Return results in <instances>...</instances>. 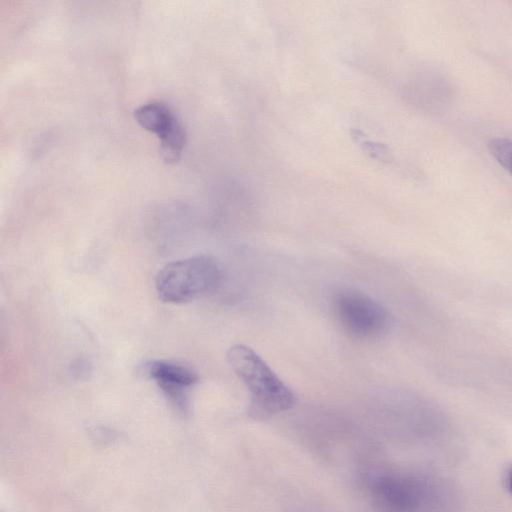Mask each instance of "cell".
I'll use <instances>...</instances> for the list:
<instances>
[{"label": "cell", "mask_w": 512, "mask_h": 512, "mask_svg": "<svg viewBox=\"0 0 512 512\" xmlns=\"http://www.w3.org/2000/svg\"><path fill=\"white\" fill-rule=\"evenodd\" d=\"M139 373L143 377L153 380L178 411L187 412V391L199 380L196 372L169 361L150 360L140 367Z\"/></svg>", "instance_id": "cell-5"}, {"label": "cell", "mask_w": 512, "mask_h": 512, "mask_svg": "<svg viewBox=\"0 0 512 512\" xmlns=\"http://www.w3.org/2000/svg\"><path fill=\"white\" fill-rule=\"evenodd\" d=\"M220 278L218 262L211 256L198 255L162 267L156 275L155 288L163 302L184 304L212 291Z\"/></svg>", "instance_id": "cell-2"}, {"label": "cell", "mask_w": 512, "mask_h": 512, "mask_svg": "<svg viewBox=\"0 0 512 512\" xmlns=\"http://www.w3.org/2000/svg\"><path fill=\"white\" fill-rule=\"evenodd\" d=\"M379 512H412L418 505V492L410 481L385 476L378 478L371 490Z\"/></svg>", "instance_id": "cell-6"}, {"label": "cell", "mask_w": 512, "mask_h": 512, "mask_svg": "<svg viewBox=\"0 0 512 512\" xmlns=\"http://www.w3.org/2000/svg\"><path fill=\"white\" fill-rule=\"evenodd\" d=\"M333 311L341 327L361 339L381 336L390 324L387 310L370 296L357 291L336 294Z\"/></svg>", "instance_id": "cell-3"}, {"label": "cell", "mask_w": 512, "mask_h": 512, "mask_svg": "<svg viewBox=\"0 0 512 512\" xmlns=\"http://www.w3.org/2000/svg\"><path fill=\"white\" fill-rule=\"evenodd\" d=\"M90 372V364L84 359H76L70 366V374L76 380L86 379Z\"/></svg>", "instance_id": "cell-8"}, {"label": "cell", "mask_w": 512, "mask_h": 512, "mask_svg": "<svg viewBox=\"0 0 512 512\" xmlns=\"http://www.w3.org/2000/svg\"><path fill=\"white\" fill-rule=\"evenodd\" d=\"M505 485H506L508 492L512 495V466L507 471V474L505 477Z\"/></svg>", "instance_id": "cell-9"}, {"label": "cell", "mask_w": 512, "mask_h": 512, "mask_svg": "<svg viewBox=\"0 0 512 512\" xmlns=\"http://www.w3.org/2000/svg\"><path fill=\"white\" fill-rule=\"evenodd\" d=\"M137 122L160 140V151L168 163L177 161L186 142L185 132L170 108L161 102H149L134 112Z\"/></svg>", "instance_id": "cell-4"}, {"label": "cell", "mask_w": 512, "mask_h": 512, "mask_svg": "<svg viewBox=\"0 0 512 512\" xmlns=\"http://www.w3.org/2000/svg\"><path fill=\"white\" fill-rule=\"evenodd\" d=\"M487 147L491 156L512 175V140L496 137L488 142Z\"/></svg>", "instance_id": "cell-7"}, {"label": "cell", "mask_w": 512, "mask_h": 512, "mask_svg": "<svg viewBox=\"0 0 512 512\" xmlns=\"http://www.w3.org/2000/svg\"><path fill=\"white\" fill-rule=\"evenodd\" d=\"M227 361L248 390L251 418L267 420L294 406V393L254 350L236 344L229 348Z\"/></svg>", "instance_id": "cell-1"}]
</instances>
